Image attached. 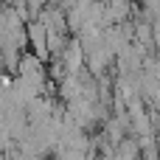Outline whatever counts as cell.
Instances as JSON below:
<instances>
[{
    "mask_svg": "<svg viewBox=\"0 0 160 160\" xmlns=\"http://www.w3.org/2000/svg\"><path fill=\"white\" fill-rule=\"evenodd\" d=\"M152 42H155V48H160V20L152 22Z\"/></svg>",
    "mask_w": 160,
    "mask_h": 160,
    "instance_id": "obj_4",
    "label": "cell"
},
{
    "mask_svg": "<svg viewBox=\"0 0 160 160\" xmlns=\"http://www.w3.org/2000/svg\"><path fill=\"white\" fill-rule=\"evenodd\" d=\"M59 59H62V65H65L68 73H79V70H84V48L79 45L76 37L68 39V45H65V51H62Z\"/></svg>",
    "mask_w": 160,
    "mask_h": 160,
    "instance_id": "obj_2",
    "label": "cell"
},
{
    "mask_svg": "<svg viewBox=\"0 0 160 160\" xmlns=\"http://www.w3.org/2000/svg\"><path fill=\"white\" fill-rule=\"evenodd\" d=\"M115 155H118V158H124V160H138V158H141V146H138V141H135V138H129V135H127V138L115 146Z\"/></svg>",
    "mask_w": 160,
    "mask_h": 160,
    "instance_id": "obj_3",
    "label": "cell"
},
{
    "mask_svg": "<svg viewBox=\"0 0 160 160\" xmlns=\"http://www.w3.org/2000/svg\"><path fill=\"white\" fill-rule=\"evenodd\" d=\"M25 39H28V51H31L37 59H42V62L51 59V56H48V34H45V25H42L39 20L25 22Z\"/></svg>",
    "mask_w": 160,
    "mask_h": 160,
    "instance_id": "obj_1",
    "label": "cell"
},
{
    "mask_svg": "<svg viewBox=\"0 0 160 160\" xmlns=\"http://www.w3.org/2000/svg\"><path fill=\"white\" fill-rule=\"evenodd\" d=\"M155 59H158V62H160V48H155Z\"/></svg>",
    "mask_w": 160,
    "mask_h": 160,
    "instance_id": "obj_5",
    "label": "cell"
}]
</instances>
